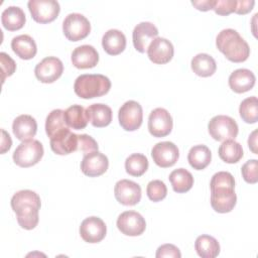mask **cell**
<instances>
[{
	"mask_svg": "<svg viewBox=\"0 0 258 258\" xmlns=\"http://www.w3.org/2000/svg\"><path fill=\"white\" fill-rule=\"evenodd\" d=\"M211 206L217 213L231 212L237 203L235 179L228 171H219L212 176L210 182Z\"/></svg>",
	"mask_w": 258,
	"mask_h": 258,
	"instance_id": "6da1fadb",
	"label": "cell"
},
{
	"mask_svg": "<svg viewBox=\"0 0 258 258\" xmlns=\"http://www.w3.org/2000/svg\"><path fill=\"white\" fill-rule=\"evenodd\" d=\"M10 204L22 229L32 230L37 226L41 201L35 191L30 189L19 190L13 195Z\"/></svg>",
	"mask_w": 258,
	"mask_h": 258,
	"instance_id": "7a4b0ae2",
	"label": "cell"
},
{
	"mask_svg": "<svg viewBox=\"0 0 258 258\" xmlns=\"http://www.w3.org/2000/svg\"><path fill=\"white\" fill-rule=\"evenodd\" d=\"M217 48L233 62H243L250 55V47L244 38L232 28L223 29L216 37Z\"/></svg>",
	"mask_w": 258,
	"mask_h": 258,
	"instance_id": "3957f363",
	"label": "cell"
},
{
	"mask_svg": "<svg viewBox=\"0 0 258 258\" xmlns=\"http://www.w3.org/2000/svg\"><path fill=\"white\" fill-rule=\"evenodd\" d=\"M111 89V81L100 74H85L79 76L74 84L76 95L82 99H93L106 95Z\"/></svg>",
	"mask_w": 258,
	"mask_h": 258,
	"instance_id": "277c9868",
	"label": "cell"
},
{
	"mask_svg": "<svg viewBox=\"0 0 258 258\" xmlns=\"http://www.w3.org/2000/svg\"><path fill=\"white\" fill-rule=\"evenodd\" d=\"M43 146L35 139L22 141L13 152V161L20 167H30L40 161L43 156Z\"/></svg>",
	"mask_w": 258,
	"mask_h": 258,
	"instance_id": "5b68a950",
	"label": "cell"
},
{
	"mask_svg": "<svg viewBox=\"0 0 258 258\" xmlns=\"http://www.w3.org/2000/svg\"><path fill=\"white\" fill-rule=\"evenodd\" d=\"M208 130L215 140L225 141L235 139L238 135L239 128L233 118L226 115H217L210 120Z\"/></svg>",
	"mask_w": 258,
	"mask_h": 258,
	"instance_id": "8992f818",
	"label": "cell"
},
{
	"mask_svg": "<svg viewBox=\"0 0 258 258\" xmlns=\"http://www.w3.org/2000/svg\"><path fill=\"white\" fill-rule=\"evenodd\" d=\"M62 31L69 40L79 41L89 35L91 24L83 14L70 13L62 22Z\"/></svg>",
	"mask_w": 258,
	"mask_h": 258,
	"instance_id": "52a82bcc",
	"label": "cell"
},
{
	"mask_svg": "<svg viewBox=\"0 0 258 258\" xmlns=\"http://www.w3.org/2000/svg\"><path fill=\"white\" fill-rule=\"evenodd\" d=\"M27 6L33 20L41 24L56 19L60 11L59 3L54 0H30Z\"/></svg>",
	"mask_w": 258,
	"mask_h": 258,
	"instance_id": "ba28073f",
	"label": "cell"
},
{
	"mask_svg": "<svg viewBox=\"0 0 258 258\" xmlns=\"http://www.w3.org/2000/svg\"><path fill=\"white\" fill-rule=\"evenodd\" d=\"M119 124L126 131L137 130L143 120V111L141 105L133 100L125 102L118 112Z\"/></svg>",
	"mask_w": 258,
	"mask_h": 258,
	"instance_id": "9c48e42d",
	"label": "cell"
},
{
	"mask_svg": "<svg viewBox=\"0 0 258 258\" xmlns=\"http://www.w3.org/2000/svg\"><path fill=\"white\" fill-rule=\"evenodd\" d=\"M173 126L172 117L164 108H156L152 110L148 117V130L153 137L167 136Z\"/></svg>",
	"mask_w": 258,
	"mask_h": 258,
	"instance_id": "30bf717a",
	"label": "cell"
},
{
	"mask_svg": "<svg viewBox=\"0 0 258 258\" xmlns=\"http://www.w3.org/2000/svg\"><path fill=\"white\" fill-rule=\"evenodd\" d=\"M118 230L126 236H140L146 229L144 218L135 211H126L119 215L117 219Z\"/></svg>",
	"mask_w": 258,
	"mask_h": 258,
	"instance_id": "8fae6325",
	"label": "cell"
},
{
	"mask_svg": "<svg viewBox=\"0 0 258 258\" xmlns=\"http://www.w3.org/2000/svg\"><path fill=\"white\" fill-rule=\"evenodd\" d=\"M62 72V61L55 56L44 57L36 64L34 69V75L36 79L44 84L55 82L61 76Z\"/></svg>",
	"mask_w": 258,
	"mask_h": 258,
	"instance_id": "7c38bea8",
	"label": "cell"
},
{
	"mask_svg": "<svg viewBox=\"0 0 258 258\" xmlns=\"http://www.w3.org/2000/svg\"><path fill=\"white\" fill-rule=\"evenodd\" d=\"M151 156L156 165L162 168L174 165L179 157L177 146L170 141L156 143L151 150Z\"/></svg>",
	"mask_w": 258,
	"mask_h": 258,
	"instance_id": "4fadbf2b",
	"label": "cell"
},
{
	"mask_svg": "<svg viewBox=\"0 0 258 258\" xmlns=\"http://www.w3.org/2000/svg\"><path fill=\"white\" fill-rule=\"evenodd\" d=\"M114 195L121 205L135 206L141 200V187L132 180L121 179L115 184Z\"/></svg>",
	"mask_w": 258,
	"mask_h": 258,
	"instance_id": "5bb4252c",
	"label": "cell"
},
{
	"mask_svg": "<svg viewBox=\"0 0 258 258\" xmlns=\"http://www.w3.org/2000/svg\"><path fill=\"white\" fill-rule=\"evenodd\" d=\"M107 233V227L104 221L99 217L86 218L80 226V235L87 243L101 242Z\"/></svg>",
	"mask_w": 258,
	"mask_h": 258,
	"instance_id": "9a60e30c",
	"label": "cell"
},
{
	"mask_svg": "<svg viewBox=\"0 0 258 258\" xmlns=\"http://www.w3.org/2000/svg\"><path fill=\"white\" fill-rule=\"evenodd\" d=\"M108 166V157L98 150L84 155L81 161L82 172L90 177L102 175L107 171Z\"/></svg>",
	"mask_w": 258,
	"mask_h": 258,
	"instance_id": "2e32d148",
	"label": "cell"
},
{
	"mask_svg": "<svg viewBox=\"0 0 258 258\" xmlns=\"http://www.w3.org/2000/svg\"><path fill=\"white\" fill-rule=\"evenodd\" d=\"M158 35L157 27L148 21L140 22L137 24L132 33L133 45L135 49L141 53L145 52L153 39H155Z\"/></svg>",
	"mask_w": 258,
	"mask_h": 258,
	"instance_id": "e0dca14e",
	"label": "cell"
},
{
	"mask_svg": "<svg viewBox=\"0 0 258 258\" xmlns=\"http://www.w3.org/2000/svg\"><path fill=\"white\" fill-rule=\"evenodd\" d=\"M174 48L172 43L164 37H156L151 41L147 48L149 59L156 64H164L173 57Z\"/></svg>",
	"mask_w": 258,
	"mask_h": 258,
	"instance_id": "ac0fdd59",
	"label": "cell"
},
{
	"mask_svg": "<svg viewBox=\"0 0 258 258\" xmlns=\"http://www.w3.org/2000/svg\"><path fill=\"white\" fill-rule=\"evenodd\" d=\"M50 148L58 155L73 153L78 149V135L73 133L70 128L64 129L50 138Z\"/></svg>",
	"mask_w": 258,
	"mask_h": 258,
	"instance_id": "d6986e66",
	"label": "cell"
},
{
	"mask_svg": "<svg viewBox=\"0 0 258 258\" xmlns=\"http://www.w3.org/2000/svg\"><path fill=\"white\" fill-rule=\"evenodd\" d=\"M71 59L77 69H92L96 67L99 61V53L94 46L84 44L73 50Z\"/></svg>",
	"mask_w": 258,
	"mask_h": 258,
	"instance_id": "ffe728a7",
	"label": "cell"
},
{
	"mask_svg": "<svg viewBox=\"0 0 258 258\" xmlns=\"http://www.w3.org/2000/svg\"><path fill=\"white\" fill-rule=\"evenodd\" d=\"M12 131L15 137L20 141L32 139L37 131L36 120L30 115H19L13 121Z\"/></svg>",
	"mask_w": 258,
	"mask_h": 258,
	"instance_id": "44dd1931",
	"label": "cell"
},
{
	"mask_svg": "<svg viewBox=\"0 0 258 258\" xmlns=\"http://www.w3.org/2000/svg\"><path fill=\"white\" fill-rule=\"evenodd\" d=\"M255 75L248 69H238L229 77V87L235 93L242 94L250 91L255 85Z\"/></svg>",
	"mask_w": 258,
	"mask_h": 258,
	"instance_id": "7402d4cb",
	"label": "cell"
},
{
	"mask_svg": "<svg viewBox=\"0 0 258 258\" xmlns=\"http://www.w3.org/2000/svg\"><path fill=\"white\" fill-rule=\"evenodd\" d=\"M86 113L89 122H91V124L97 128L106 127L112 121V109L108 105L102 103L90 105L86 109Z\"/></svg>",
	"mask_w": 258,
	"mask_h": 258,
	"instance_id": "603a6c76",
	"label": "cell"
},
{
	"mask_svg": "<svg viewBox=\"0 0 258 258\" xmlns=\"http://www.w3.org/2000/svg\"><path fill=\"white\" fill-rule=\"evenodd\" d=\"M102 46L110 55L120 54L126 47V36L118 29H109L102 37Z\"/></svg>",
	"mask_w": 258,
	"mask_h": 258,
	"instance_id": "cb8c5ba5",
	"label": "cell"
},
{
	"mask_svg": "<svg viewBox=\"0 0 258 258\" xmlns=\"http://www.w3.org/2000/svg\"><path fill=\"white\" fill-rule=\"evenodd\" d=\"M11 48L22 59H31L37 52V46L34 39L27 35L21 34L12 38Z\"/></svg>",
	"mask_w": 258,
	"mask_h": 258,
	"instance_id": "d4e9b609",
	"label": "cell"
},
{
	"mask_svg": "<svg viewBox=\"0 0 258 258\" xmlns=\"http://www.w3.org/2000/svg\"><path fill=\"white\" fill-rule=\"evenodd\" d=\"M3 27L9 31L21 29L26 21L23 10L18 6H9L1 14Z\"/></svg>",
	"mask_w": 258,
	"mask_h": 258,
	"instance_id": "484cf974",
	"label": "cell"
},
{
	"mask_svg": "<svg viewBox=\"0 0 258 258\" xmlns=\"http://www.w3.org/2000/svg\"><path fill=\"white\" fill-rule=\"evenodd\" d=\"M192 72L202 78L211 77L217 70V63L213 56L208 53H199L190 61Z\"/></svg>",
	"mask_w": 258,
	"mask_h": 258,
	"instance_id": "4316f807",
	"label": "cell"
},
{
	"mask_svg": "<svg viewBox=\"0 0 258 258\" xmlns=\"http://www.w3.org/2000/svg\"><path fill=\"white\" fill-rule=\"evenodd\" d=\"M212 153L208 146L200 144L192 146L187 154L189 165L197 170L205 169L211 162Z\"/></svg>",
	"mask_w": 258,
	"mask_h": 258,
	"instance_id": "83f0119b",
	"label": "cell"
},
{
	"mask_svg": "<svg viewBox=\"0 0 258 258\" xmlns=\"http://www.w3.org/2000/svg\"><path fill=\"white\" fill-rule=\"evenodd\" d=\"M195 249L202 258H215L220 254V244L210 235H201L196 239Z\"/></svg>",
	"mask_w": 258,
	"mask_h": 258,
	"instance_id": "f1b7e54d",
	"label": "cell"
},
{
	"mask_svg": "<svg viewBox=\"0 0 258 258\" xmlns=\"http://www.w3.org/2000/svg\"><path fill=\"white\" fill-rule=\"evenodd\" d=\"M173 190L177 194L188 191L194 185V176L185 168H177L170 172L168 177Z\"/></svg>",
	"mask_w": 258,
	"mask_h": 258,
	"instance_id": "f546056e",
	"label": "cell"
},
{
	"mask_svg": "<svg viewBox=\"0 0 258 258\" xmlns=\"http://www.w3.org/2000/svg\"><path fill=\"white\" fill-rule=\"evenodd\" d=\"M220 158L226 163H236L243 157V148L234 139L223 141L218 150Z\"/></svg>",
	"mask_w": 258,
	"mask_h": 258,
	"instance_id": "4dcf8cb0",
	"label": "cell"
},
{
	"mask_svg": "<svg viewBox=\"0 0 258 258\" xmlns=\"http://www.w3.org/2000/svg\"><path fill=\"white\" fill-rule=\"evenodd\" d=\"M64 119L69 127L81 130L87 127L89 119L86 110L81 105H73L64 111Z\"/></svg>",
	"mask_w": 258,
	"mask_h": 258,
	"instance_id": "1f68e13d",
	"label": "cell"
},
{
	"mask_svg": "<svg viewBox=\"0 0 258 258\" xmlns=\"http://www.w3.org/2000/svg\"><path fill=\"white\" fill-rule=\"evenodd\" d=\"M70 128L64 119V111L60 109L52 110L45 120V132L49 138H52L60 131Z\"/></svg>",
	"mask_w": 258,
	"mask_h": 258,
	"instance_id": "d6a6232c",
	"label": "cell"
},
{
	"mask_svg": "<svg viewBox=\"0 0 258 258\" xmlns=\"http://www.w3.org/2000/svg\"><path fill=\"white\" fill-rule=\"evenodd\" d=\"M148 159L144 154L133 153L125 160L126 172L132 176H141L148 169Z\"/></svg>",
	"mask_w": 258,
	"mask_h": 258,
	"instance_id": "836d02e7",
	"label": "cell"
},
{
	"mask_svg": "<svg viewBox=\"0 0 258 258\" xmlns=\"http://www.w3.org/2000/svg\"><path fill=\"white\" fill-rule=\"evenodd\" d=\"M239 114L242 120L248 124H254L258 121V100L252 96L243 100L239 107Z\"/></svg>",
	"mask_w": 258,
	"mask_h": 258,
	"instance_id": "e575fe53",
	"label": "cell"
},
{
	"mask_svg": "<svg viewBox=\"0 0 258 258\" xmlns=\"http://www.w3.org/2000/svg\"><path fill=\"white\" fill-rule=\"evenodd\" d=\"M146 192L150 201L157 203L162 201L167 195V187L162 180L154 179L148 182Z\"/></svg>",
	"mask_w": 258,
	"mask_h": 258,
	"instance_id": "d590c367",
	"label": "cell"
},
{
	"mask_svg": "<svg viewBox=\"0 0 258 258\" xmlns=\"http://www.w3.org/2000/svg\"><path fill=\"white\" fill-rule=\"evenodd\" d=\"M241 173L246 182L256 183L258 181V160L250 159L246 161L241 168Z\"/></svg>",
	"mask_w": 258,
	"mask_h": 258,
	"instance_id": "8d00e7d4",
	"label": "cell"
},
{
	"mask_svg": "<svg viewBox=\"0 0 258 258\" xmlns=\"http://www.w3.org/2000/svg\"><path fill=\"white\" fill-rule=\"evenodd\" d=\"M99 145L97 141L88 134H80L78 135V151L84 153V155L91 153L93 151H97Z\"/></svg>",
	"mask_w": 258,
	"mask_h": 258,
	"instance_id": "74e56055",
	"label": "cell"
},
{
	"mask_svg": "<svg viewBox=\"0 0 258 258\" xmlns=\"http://www.w3.org/2000/svg\"><path fill=\"white\" fill-rule=\"evenodd\" d=\"M0 61H1V71H2V83H4L7 77H10L14 74L16 70L15 61L5 52L0 53Z\"/></svg>",
	"mask_w": 258,
	"mask_h": 258,
	"instance_id": "f35d334b",
	"label": "cell"
},
{
	"mask_svg": "<svg viewBox=\"0 0 258 258\" xmlns=\"http://www.w3.org/2000/svg\"><path fill=\"white\" fill-rule=\"evenodd\" d=\"M236 6H237L236 0H216L213 10L219 15L227 16L232 12H235Z\"/></svg>",
	"mask_w": 258,
	"mask_h": 258,
	"instance_id": "ab89813d",
	"label": "cell"
},
{
	"mask_svg": "<svg viewBox=\"0 0 258 258\" xmlns=\"http://www.w3.org/2000/svg\"><path fill=\"white\" fill-rule=\"evenodd\" d=\"M155 257L156 258H163V257L180 258L181 253L176 246L172 244H163L157 248Z\"/></svg>",
	"mask_w": 258,
	"mask_h": 258,
	"instance_id": "60d3db41",
	"label": "cell"
},
{
	"mask_svg": "<svg viewBox=\"0 0 258 258\" xmlns=\"http://www.w3.org/2000/svg\"><path fill=\"white\" fill-rule=\"evenodd\" d=\"M255 1L253 0H240L237 1V6H236V10L235 13L237 14H247L248 12H250L253 7H254Z\"/></svg>",
	"mask_w": 258,
	"mask_h": 258,
	"instance_id": "b9f144b4",
	"label": "cell"
},
{
	"mask_svg": "<svg viewBox=\"0 0 258 258\" xmlns=\"http://www.w3.org/2000/svg\"><path fill=\"white\" fill-rule=\"evenodd\" d=\"M216 0H202V1H191V5L195 6L200 11H209L214 8Z\"/></svg>",
	"mask_w": 258,
	"mask_h": 258,
	"instance_id": "7bdbcfd3",
	"label": "cell"
},
{
	"mask_svg": "<svg viewBox=\"0 0 258 258\" xmlns=\"http://www.w3.org/2000/svg\"><path fill=\"white\" fill-rule=\"evenodd\" d=\"M2 132V140H1V154H4L6 151H8L12 145V140L10 135L4 130H1Z\"/></svg>",
	"mask_w": 258,
	"mask_h": 258,
	"instance_id": "ee69618b",
	"label": "cell"
},
{
	"mask_svg": "<svg viewBox=\"0 0 258 258\" xmlns=\"http://www.w3.org/2000/svg\"><path fill=\"white\" fill-rule=\"evenodd\" d=\"M248 145L251 151L255 154H257V130H254L250 135L248 139Z\"/></svg>",
	"mask_w": 258,
	"mask_h": 258,
	"instance_id": "f6af8a7d",
	"label": "cell"
}]
</instances>
